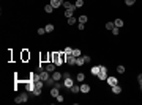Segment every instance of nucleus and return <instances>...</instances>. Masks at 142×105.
<instances>
[{
	"instance_id": "f257e3e1",
	"label": "nucleus",
	"mask_w": 142,
	"mask_h": 105,
	"mask_svg": "<svg viewBox=\"0 0 142 105\" xmlns=\"http://www.w3.org/2000/svg\"><path fill=\"white\" fill-rule=\"evenodd\" d=\"M43 85H44V80H35V91H33V94L35 96H40L41 94V91H43Z\"/></svg>"
},
{
	"instance_id": "f03ea898",
	"label": "nucleus",
	"mask_w": 142,
	"mask_h": 105,
	"mask_svg": "<svg viewBox=\"0 0 142 105\" xmlns=\"http://www.w3.org/2000/svg\"><path fill=\"white\" fill-rule=\"evenodd\" d=\"M14 100H16V104H24V102H27V100H29V94H27V93L19 94V96L14 99Z\"/></svg>"
},
{
	"instance_id": "7ed1b4c3",
	"label": "nucleus",
	"mask_w": 142,
	"mask_h": 105,
	"mask_svg": "<svg viewBox=\"0 0 142 105\" xmlns=\"http://www.w3.org/2000/svg\"><path fill=\"white\" fill-rule=\"evenodd\" d=\"M98 79L100 80H106L107 79V69H106L104 66H101V71H100V74H98Z\"/></svg>"
},
{
	"instance_id": "20e7f679",
	"label": "nucleus",
	"mask_w": 142,
	"mask_h": 105,
	"mask_svg": "<svg viewBox=\"0 0 142 105\" xmlns=\"http://www.w3.org/2000/svg\"><path fill=\"white\" fill-rule=\"evenodd\" d=\"M73 85H74V80L71 79L70 75H68V77H65V80H63V86H65V88H71Z\"/></svg>"
},
{
	"instance_id": "39448f33",
	"label": "nucleus",
	"mask_w": 142,
	"mask_h": 105,
	"mask_svg": "<svg viewBox=\"0 0 142 105\" xmlns=\"http://www.w3.org/2000/svg\"><path fill=\"white\" fill-rule=\"evenodd\" d=\"M62 6H63L65 10H76L74 3H71V2H68V0H65L63 3H62Z\"/></svg>"
},
{
	"instance_id": "423d86ee",
	"label": "nucleus",
	"mask_w": 142,
	"mask_h": 105,
	"mask_svg": "<svg viewBox=\"0 0 142 105\" xmlns=\"http://www.w3.org/2000/svg\"><path fill=\"white\" fill-rule=\"evenodd\" d=\"M90 88H92V86H90L89 83H84L82 82V85H81V93H84V94L90 93Z\"/></svg>"
},
{
	"instance_id": "0eeeda50",
	"label": "nucleus",
	"mask_w": 142,
	"mask_h": 105,
	"mask_svg": "<svg viewBox=\"0 0 142 105\" xmlns=\"http://www.w3.org/2000/svg\"><path fill=\"white\" fill-rule=\"evenodd\" d=\"M55 66H57V64L51 61V63H47V64H46V68H44V69H46V71H47V72H51V74H52V72L55 71Z\"/></svg>"
},
{
	"instance_id": "6e6552de",
	"label": "nucleus",
	"mask_w": 142,
	"mask_h": 105,
	"mask_svg": "<svg viewBox=\"0 0 142 105\" xmlns=\"http://www.w3.org/2000/svg\"><path fill=\"white\" fill-rule=\"evenodd\" d=\"M107 85L109 86H114V85H118V80H117V77H107Z\"/></svg>"
},
{
	"instance_id": "1a4fd4ad",
	"label": "nucleus",
	"mask_w": 142,
	"mask_h": 105,
	"mask_svg": "<svg viewBox=\"0 0 142 105\" xmlns=\"http://www.w3.org/2000/svg\"><path fill=\"white\" fill-rule=\"evenodd\" d=\"M60 94V88L59 86H55V85H54L52 88H51V96H52V97H57V96H59Z\"/></svg>"
},
{
	"instance_id": "9d476101",
	"label": "nucleus",
	"mask_w": 142,
	"mask_h": 105,
	"mask_svg": "<svg viewBox=\"0 0 142 105\" xmlns=\"http://www.w3.org/2000/svg\"><path fill=\"white\" fill-rule=\"evenodd\" d=\"M100 71H101V66H100V64H96V66H92V69H90V72H92L93 75H98V74H100Z\"/></svg>"
},
{
	"instance_id": "9b49d317",
	"label": "nucleus",
	"mask_w": 142,
	"mask_h": 105,
	"mask_svg": "<svg viewBox=\"0 0 142 105\" xmlns=\"http://www.w3.org/2000/svg\"><path fill=\"white\" fill-rule=\"evenodd\" d=\"M49 74H51V72H47V71L44 69V71H41V74H40V79H41V80H44V82H46V80H47L49 77H51Z\"/></svg>"
},
{
	"instance_id": "f8f14e48",
	"label": "nucleus",
	"mask_w": 142,
	"mask_h": 105,
	"mask_svg": "<svg viewBox=\"0 0 142 105\" xmlns=\"http://www.w3.org/2000/svg\"><path fill=\"white\" fill-rule=\"evenodd\" d=\"M51 77H54V80H55V82H59V80L62 79V77H63V74H60L59 71H54V72H52V75H51Z\"/></svg>"
},
{
	"instance_id": "ddd939ff",
	"label": "nucleus",
	"mask_w": 142,
	"mask_h": 105,
	"mask_svg": "<svg viewBox=\"0 0 142 105\" xmlns=\"http://www.w3.org/2000/svg\"><path fill=\"white\" fill-rule=\"evenodd\" d=\"M62 3H63V2H60V0H51V5L54 6V10L60 8V6H62Z\"/></svg>"
},
{
	"instance_id": "4468645a",
	"label": "nucleus",
	"mask_w": 142,
	"mask_h": 105,
	"mask_svg": "<svg viewBox=\"0 0 142 105\" xmlns=\"http://www.w3.org/2000/svg\"><path fill=\"white\" fill-rule=\"evenodd\" d=\"M44 11L47 13V14H51V13H54V6L51 3H47V5H44Z\"/></svg>"
},
{
	"instance_id": "2eb2a0df",
	"label": "nucleus",
	"mask_w": 142,
	"mask_h": 105,
	"mask_svg": "<svg viewBox=\"0 0 142 105\" xmlns=\"http://www.w3.org/2000/svg\"><path fill=\"white\" fill-rule=\"evenodd\" d=\"M76 64H77V66H84V64H85L84 56H77V58H76Z\"/></svg>"
},
{
	"instance_id": "dca6fc26",
	"label": "nucleus",
	"mask_w": 142,
	"mask_h": 105,
	"mask_svg": "<svg viewBox=\"0 0 142 105\" xmlns=\"http://www.w3.org/2000/svg\"><path fill=\"white\" fill-rule=\"evenodd\" d=\"M111 88H112V93L114 94H120V93H122V88H120L118 85H114V86H111Z\"/></svg>"
},
{
	"instance_id": "f3484780",
	"label": "nucleus",
	"mask_w": 142,
	"mask_h": 105,
	"mask_svg": "<svg viewBox=\"0 0 142 105\" xmlns=\"http://www.w3.org/2000/svg\"><path fill=\"white\" fill-rule=\"evenodd\" d=\"M66 22L70 24V25H74V24L77 22V19H76L74 16H71V17H68V19H66Z\"/></svg>"
},
{
	"instance_id": "a211bd4d",
	"label": "nucleus",
	"mask_w": 142,
	"mask_h": 105,
	"mask_svg": "<svg viewBox=\"0 0 142 105\" xmlns=\"http://www.w3.org/2000/svg\"><path fill=\"white\" fill-rule=\"evenodd\" d=\"M74 11H76V10H65V17H71V16H73V14H74Z\"/></svg>"
},
{
	"instance_id": "6ab92c4d",
	"label": "nucleus",
	"mask_w": 142,
	"mask_h": 105,
	"mask_svg": "<svg viewBox=\"0 0 142 105\" xmlns=\"http://www.w3.org/2000/svg\"><path fill=\"white\" fill-rule=\"evenodd\" d=\"M70 90H71V93H74V94H76V93H79V91H81V86H79V85H73Z\"/></svg>"
},
{
	"instance_id": "aec40b11",
	"label": "nucleus",
	"mask_w": 142,
	"mask_h": 105,
	"mask_svg": "<svg viewBox=\"0 0 142 105\" xmlns=\"http://www.w3.org/2000/svg\"><path fill=\"white\" fill-rule=\"evenodd\" d=\"M76 79H77V82H81V83H82L84 80H85V75H84L82 72H79V74L76 75Z\"/></svg>"
},
{
	"instance_id": "412c9836",
	"label": "nucleus",
	"mask_w": 142,
	"mask_h": 105,
	"mask_svg": "<svg viewBox=\"0 0 142 105\" xmlns=\"http://www.w3.org/2000/svg\"><path fill=\"white\" fill-rule=\"evenodd\" d=\"M44 28H46V33H52V31H54V25H52V24H47Z\"/></svg>"
},
{
	"instance_id": "4be33fe9",
	"label": "nucleus",
	"mask_w": 142,
	"mask_h": 105,
	"mask_svg": "<svg viewBox=\"0 0 142 105\" xmlns=\"http://www.w3.org/2000/svg\"><path fill=\"white\" fill-rule=\"evenodd\" d=\"M114 25L120 28V27H123V20H122V19H115V20H114Z\"/></svg>"
},
{
	"instance_id": "5701e85b",
	"label": "nucleus",
	"mask_w": 142,
	"mask_h": 105,
	"mask_svg": "<svg viewBox=\"0 0 142 105\" xmlns=\"http://www.w3.org/2000/svg\"><path fill=\"white\" fill-rule=\"evenodd\" d=\"M54 82H55V80H54V77H49V79L47 80H46V85H47V86H52V85H54Z\"/></svg>"
},
{
	"instance_id": "b1692460",
	"label": "nucleus",
	"mask_w": 142,
	"mask_h": 105,
	"mask_svg": "<svg viewBox=\"0 0 142 105\" xmlns=\"http://www.w3.org/2000/svg\"><path fill=\"white\" fill-rule=\"evenodd\" d=\"M87 19H89V17H87L85 14H82V16H79V20H77V22H81V24H85V22H87Z\"/></svg>"
},
{
	"instance_id": "393cba45",
	"label": "nucleus",
	"mask_w": 142,
	"mask_h": 105,
	"mask_svg": "<svg viewBox=\"0 0 142 105\" xmlns=\"http://www.w3.org/2000/svg\"><path fill=\"white\" fill-rule=\"evenodd\" d=\"M117 72H118V74H123L125 72V66L123 64H118V66H117Z\"/></svg>"
},
{
	"instance_id": "a878e982",
	"label": "nucleus",
	"mask_w": 142,
	"mask_h": 105,
	"mask_svg": "<svg viewBox=\"0 0 142 105\" xmlns=\"http://www.w3.org/2000/svg\"><path fill=\"white\" fill-rule=\"evenodd\" d=\"M82 5H84V0H76V2H74V6L76 8H81Z\"/></svg>"
},
{
	"instance_id": "bb28decb",
	"label": "nucleus",
	"mask_w": 142,
	"mask_h": 105,
	"mask_svg": "<svg viewBox=\"0 0 142 105\" xmlns=\"http://www.w3.org/2000/svg\"><path fill=\"white\" fill-rule=\"evenodd\" d=\"M106 28H107V30H112V28H114V27H115V25H114V22H107V24H106Z\"/></svg>"
},
{
	"instance_id": "cd10ccee",
	"label": "nucleus",
	"mask_w": 142,
	"mask_h": 105,
	"mask_svg": "<svg viewBox=\"0 0 142 105\" xmlns=\"http://www.w3.org/2000/svg\"><path fill=\"white\" fill-rule=\"evenodd\" d=\"M71 55H74L76 58H77V56H81V50H79V49H74V50H73V53H71Z\"/></svg>"
},
{
	"instance_id": "c85d7f7f",
	"label": "nucleus",
	"mask_w": 142,
	"mask_h": 105,
	"mask_svg": "<svg viewBox=\"0 0 142 105\" xmlns=\"http://www.w3.org/2000/svg\"><path fill=\"white\" fill-rule=\"evenodd\" d=\"M73 50H74V49H71V47H66V49H65V53H66V55H71V53H73Z\"/></svg>"
},
{
	"instance_id": "c756f323",
	"label": "nucleus",
	"mask_w": 142,
	"mask_h": 105,
	"mask_svg": "<svg viewBox=\"0 0 142 105\" xmlns=\"http://www.w3.org/2000/svg\"><path fill=\"white\" fill-rule=\"evenodd\" d=\"M125 3H126L128 6H131V5H134V3H136V0H125Z\"/></svg>"
},
{
	"instance_id": "7c9ffc66",
	"label": "nucleus",
	"mask_w": 142,
	"mask_h": 105,
	"mask_svg": "<svg viewBox=\"0 0 142 105\" xmlns=\"http://www.w3.org/2000/svg\"><path fill=\"white\" fill-rule=\"evenodd\" d=\"M44 33H46V28H38V35H40V36H43Z\"/></svg>"
},
{
	"instance_id": "2f4dec72",
	"label": "nucleus",
	"mask_w": 142,
	"mask_h": 105,
	"mask_svg": "<svg viewBox=\"0 0 142 105\" xmlns=\"http://www.w3.org/2000/svg\"><path fill=\"white\" fill-rule=\"evenodd\" d=\"M63 99H65L63 96H62V94H59V96L55 97V100H57V102H63Z\"/></svg>"
},
{
	"instance_id": "473e14b6",
	"label": "nucleus",
	"mask_w": 142,
	"mask_h": 105,
	"mask_svg": "<svg viewBox=\"0 0 142 105\" xmlns=\"http://www.w3.org/2000/svg\"><path fill=\"white\" fill-rule=\"evenodd\" d=\"M111 31H112V35H115V36H117V35H118V27H114Z\"/></svg>"
},
{
	"instance_id": "72a5a7b5",
	"label": "nucleus",
	"mask_w": 142,
	"mask_h": 105,
	"mask_svg": "<svg viewBox=\"0 0 142 105\" xmlns=\"http://www.w3.org/2000/svg\"><path fill=\"white\" fill-rule=\"evenodd\" d=\"M84 27H85V25H84V24L77 22V28H79V30H84Z\"/></svg>"
},
{
	"instance_id": "f704fd0d",
	"label": "nucleus",
	"mask_w": 142,
	"mask_h": 105,
	"mask_svg": "<svg viewBox=\"0 0 142 105\" xmlns=\"http://www.w3.org/2000/svg\"><path fill=\"white\" fill-rule=\"evenodd\" d=\"M84 61H85V63H90V56L89 55H84Z\"/></svg>"
},
{
	"instance_id": "c9c22d12",
	"label": "nucleus",
	"mask_w": 142,
	"mask_h": 105,
	"mask_svg": "<svg viewBox=\"0 0 142 105\" xmlns=\"http://www.w3.org/2000/svg\"><path fill=\"white\" fill-rule=\"evenodd\" d=\"M60 2H65V0H60Z\"/></svg>"
}]
</instances>
